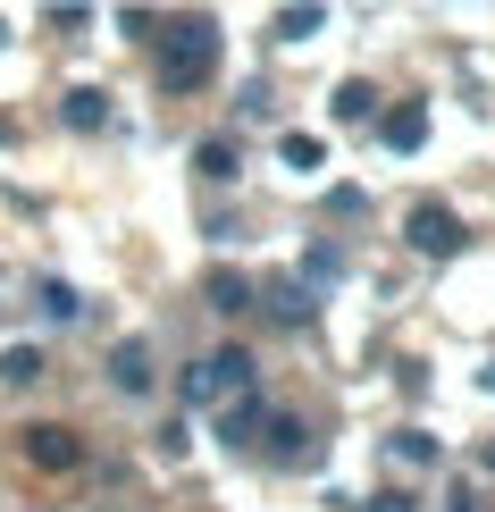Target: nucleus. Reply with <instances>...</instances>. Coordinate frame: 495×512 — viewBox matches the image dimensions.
Segmentation results:
<instances>
[{
	"mask_svg": "<svg viewBox=\"0 0 495 512\" xmlns=\"http://www.w3.org/2000/svg\"><path fill=\"white\" fill-rule=\"evenodd\" d=\"M202 303H210V311H227V319H235V311H252V277H244V269H210V277H202Z\"/></svg>",
	"mask_w": 495,
	"mask_h": 512,
	"instance_id": "7",
	"label": "nucleus"
},
{
	"mask_svg": "<svg viewBox=\"0 0 495 512\" xmlns=\"http://www.w3.org/2000/svg\"><path fill=\"white\" fill-rule=\"evenodd\" d=\"M328 110H336L344 126H361V118H370V110H378V93H370V84H361V76H344V84H336V101H328Z\"/></svg>",
	"mask_w": 495,
	"mask_h": 512,
	"instance_id": "13",
	"label": "nucleus"
},
{
	"mask_svg": "<svg viewBox=\"0 0 495 512\" xmlns=\"http://www.w3.org/2000/svg\"><path fill=\"white\" fill-rule=\"evenodd\" d=\"M17 454H26L34 471H76V462H84V437L59 429V420H34V429H17Z\"/></svg>",
	"mask_w": 495,
	"mask_h": 512,
	"instance_id": "3",
	"label": "nucleus"
},
{
	"mask_svg": "<svg viewBox=\"0 0 495 512\" xmlns=\"http://www.w3.org/2000/svg\"><path fill=\"white\" fill-rule=\"evenodd\" d=\"M277 160H286L294 177H311V168H328V143H319V135H286V143H277Z\"/></svg>",
	"mask_w": 495,
	"mask_h": 512,
	"instance_id": "15",
	"label": "nucleus"
},
{
	"mask_svg": "<svg viewBox=\"0 0 495 512\" xmlns=\"http://www.w3.org/2000/svg\"><path fill=\"white\" fill-rule=\"evenodd\" d=\"M110 387L118 395H152V345H143V336H118L110 345Z\"/></svg>",
	"mask_w": 495,
	"mask_h": 512,
	"instance_id": "5",
	"label": "nucleus"
},
{
	"mask_svg": "<svg viewBox=\"0 0 495 512\" xmlns=\"http://www.w3.org/2000/svg\"><path fill=\"white\" fill-rule=\"evenodd\" d=\"M319 26H328V9H319V0H311V9H277V42H311Z\"/></svg>",
	"mask_w": 495,
	"mask_h": 512,
	"instance_id": "17",
	"label": "nucleus"
},
{
	"mask_svg": "<svg viewBox=\"0 0 495 512\" xmlns=\"http://www.w3.org/2000/svg\"><path fill=\"white\" fill-rule=\"evenodd\" d=\"M261 420H269L261 395H235L227 412H219V437H227V445H252V437H261Z\"/></svg>",
	"mask_w": 495,
	"mask_h": 512,
	"instance_id": "11",
	"label": "nucleus"
},
{
	"mask_svg": "<svg viewBox=\"0 0 495 512\" xmlns=\"http://www.w3.org/2000/svg\"><path fill=\"white\" fill-rule=\"evenodd\" d=\"M59 118H68L76 135H93V126H110V93H101V84H76V93L59 101Z\"/></svg>",
	"mask_w": 495,
	"mask_h": 512,
	"instance_id": "8",
	"label": "nucleus"
},
{
	"mask_svg": "<svg viewBox=\"0 0 495 512\" xmlns=\"http://www.w3.org/2000/svg\"><path fill=\"white\" fill-rule=\"evenodd\" d=\"M403 236H412V252H437V261H445V252H462V219H454L445 202H412Z\"/></svg>",
	"mask_w": 495,
	"mask_h": 512,
	"instance_id": "4",
	"label": "nucleus"
},
{
	"mask_svg": "<svg viewBox=\"0 0 495 512\" xmlns=\"http://www.w3.org/2000/svg\"><path fill=\"white\" fill-rule=\"evenodd\" d=\"M252 378H261V361H252L244 345H219L210 361L185 370V403H235V395H252Z\"/></svg>",
	"mask_w": 495,
	"mask_h": 512,
	"instance_id": "2",
	"label": "nucleus"
},
{
	"mask_svg": "<svg viewBox=\"0 0 495 512\" xmlns=\"http://www.w3.org/2000/svg\"><path fill=\"white\" fill-rule=\"evenodd\" d=\"M395 454H403V462H437V437H428V429H403Z\"/></svg>",
	"mask_w": 495,
	"mask_h": 512,
	"instance_id": "18",
	"label": "nucleus"
},
{
	"mask_svg": "<svg viewBox=\"0 0 495 512\" xmlns=\"http://www.w3.org/2000/svg\"><path fill=\"white\" fill-rule=\"evenodd\" d=\"M261 437H269V454H277V462H311V429H303V420L277 412V420H261Z\"/></svg>",
	"mask_w": 495,
	"mask_h": 512,
	"instance_id": "10",
	"label": "nucleus"
},
{
	"mask_svg": "<svg viewBox=\"0 0 495 512\" xmlns=\"http://www.w3.org/2000/svg\"><path fill=\"white\" fill-rule=\"evenodd\" d=\"M193 168H202V185H227L235 168H244V152H235L227 135H202V143H193Z\"/></svg>",
	"mask_w": 495,
	"mask_h": 512,
	"instance_id": "9",
	"label": "nucleus"
},
{
	"mask_svg": "<svg viewBox=\"0 0 495 512\" xmlns=\"http://www.w3.org/2000/svg\"><path fill=\"white\" fill-rule=\"evenodd\" d=\"M34 303H42V319H84V294L68 286V277H42V286H34Z\"/></svg>",
	"mask_w": 495,
	"mask_h": 512,
	"instance_id": "12",
	"label": "nucleus"
},
{
	"mask_svg": "<svg viewBox=\"0 0 495 512\" xmlns=\"http://www.w3.org/2000/svg\"><path fill=\"white\" fill-rule=\"evenodd\" d=\"M361 512H420V504H412V496H403V487H378V496H370V504H361Z\"/></svg>",
	"mask_w": 495,
	"mask_h": 512,
	"instance_id": "19",
	"label": "nucleus"
},
{
	"mask_svg": "<svg viewBox=\"0 0 495 512\" xmlns=\"http://www.w3.org/2000/svg\"><path fill=\"white\" fill-rule=\"evenodd\" d=\"M42 370H51V361H42V345H9V353H0V378H9V387H34Z\"/></svg>",
	"mask_w": 495,
	"mask_h": 512,
	"instance_id": "16",
	"label": "nucleus"
},
{
	"mask_svg": "<svg viewBox=\"0 0 495 512\" xmlns=\"http://www.w3.org/2000/svg\"><path fill=\"white\" fill-rule=\"evenodd\" d=\"M311 303H319V294L303 286V277H277V286H269V311L277 319H311Z\"/></svg>",
	"mask_w": 495,
	"mask_h": 512,
	"instance_id": "14",
	"label": "nucleus"
},
{
	"mask_svg": "<svg viewBox=\"0 0 495 512\" xmlns=\"http://www.w3.org/2000/svg\"><path fill=\"white\" fill-rule=\"evenodd\" d=\"M378 143H386V152H420V143H428V110H420V101H395V110L378 118Z\"/></svg>",
	"mask_w": 495,
	"mask_h": 512,
	"instance_id": "6",
	"label": "nucleus"
},
{
	"mask_svg": "<svg viewBox=\"0 0 495 512\" xmlns=\"http://www.w3.org/2000/svg\"><path fill=\"white\" fill-rule=\"evenodd\" d=\"M210 68H219V17H168L160 34V93H202Z\"/></svg>",
	"mask_w": 495,
	"mask_h": 512,
	"instance_id": "1",
	"label": "nucleus"
}]
</instances>
